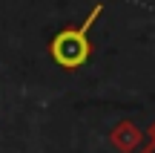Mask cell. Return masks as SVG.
<instances>
[{"instance_id": "obj_1", "label": "cell", "mask_w": 155, "mask_h": 153, "mask_svg": "<svg viewBox=\"0 0 155 153\" xmlns=\"http://www.w3.org/2000/svg\"><path fill=\"white\" fill-rule=\"evenodd\" d=\"M101 9H104V6L95 3L92 9H89V15L83 17L78 26H63L61 32L52 35V40H49V55H52V61H55L61 69H81L83 64L89 61V55H92L89 32H92L95 20L101 17Z\"/></svg>"}, {"instance_id": "obj_2", "label": "cell", "mask_w": 155, "mask_h": 153, "mask_svg": "<svg viewBox=\"0 0 155 153\" xmlns=\"http://www.w3.org/2000/svg\"><path fill=\"white\" fill-rule=\"evenodd\" d=\"M141 153H155V130H152V142H150V144H147V148H144V150H141Z\"/></svg>"}]
</instances>
